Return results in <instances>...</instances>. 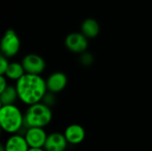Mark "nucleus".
I'll return each instance as SVG.
<instances>
[{
    "mask_svg": "<svg viewBox=\"0 0 152 151\" xmlns=\"http://www.w3.org/2000/svg\"><path fill=\"white\" fill-rule=\"evenodd\" d=\"M26 73L40 75L45 69V60L38 54L29 53L24 56L21 61Z\"/></svg>",
    "mask_w": 152,
    "mask_h": 151,
    "instance_id": "6",
    "label": "nucleus"
},
{
    "mask_svg": "<svg viewBox=\"0 0 152 151\" xmlns=\"http://www.w3.org/2000/svg\"><path fill=\"white\" fill-rule=\"evenodd\" d=\"M24 136L29 148H44L48 134L43 127H28Z\"/></svg>",
    "mask_w": 152,
    "mask_h": 151,
    "instance_id": "7",
    "label": "nucleus"
},
{
    "mask_svg": "<svg viewBox=\"0 0 152 151\" xmlns=\"http://www.w3.org/2000/svg\"><path fill=\"white\" fill-rule=\"evenodd\" d=\"M19 99L18 92L16 86L8 85L3 92L0 93V102L2 105H10L14 104V102Z\"/></svg>",
    "mask_w": 152,
    "mask_h": 151,
    "instance_id": "13",
    "label": "nucleus"
},
{
    "mask_svg": "<svg viewBox=\"0 0 152 151\" xmlns=\"http://www.w3.org/2000/svg\"><path fill=\"white\" fill-rule=\"evenodd\" d=\"M6 78L7 77L4 75H0V93L3 92L8 86L7 79Z\"/></svg>",
    "mask_w": 152,
    "mask_h": 151,
    "instance_id": "18",
    "label": "nucleus"
},
{
    "mask_svg": "<svg viewBox=\"0 0 152 151\" xmlns=\"http://www.w3.org/2000/svg\"><path fill=\"white\" fill-rule=\"evenodd\" d=\"M53 119V112L51 107L40 101L29 105L24 113V124L28 127H43L47 126Z\"/></svg>",
    "mask_w": 152,
    "mask_h": 151,
    "instance_id": "3",
    "label": "nucleus"
},
{
    "mask_svg": "<svg viewBox=\"0 0 152 151\" xmlns=\"http://www.w3.org/2000/svg\"><path fill=\"white\" fill-rule=\"evenodd\" d=\"M0 151H5L4 145H1V146H0Z\"/></svg>",
    "mask_w": 152,
    "mask_h": 151,
    "instance_id": "20",
    "label": "nucleus"
},
{
    "mask_svg": "<svg viewBox=\"0 0 152 151\" xmlns=\"http://www.w3.org/2000/svg\"><path fill=\"white\" fill-rule=\"evenodd\" d=\"M88 38L83 34L73 32L67 36L65 39L66 47L72 53H82L86 51L88 47Z\"/></svg>",
    "mask_w": 152,
    "mask_h": 151,
    "instance_id": "5",
    "label": "nucleus"
},
{
    "mask_svg": "<svg viewBox=\"0 0 152 151\" xmlns=\"http://www.w3.org/2000/svg\"><path fill=\"white\" fill-rule=\"evenodd\" d=\"M15 86L19 99L28 106L42 101L48 91L46 81L40 75L28 73H25L17 80Z\"/></svg>",
    "mask_w": 152,
    "mask_h": 151,
    "instance_id": "1",
    "label": "nucleus"
},
{
    "mask_svg": "<svg viewBox=\"0 0 152 151\" xmlns=\"http://www.w3.org/2000/svg\"><path fill=\"white\" fill-rule=\"evenodd\" d=\"M5 151H28L29 146L24 135L19 133L11 134L4 143Z\"/></svg>",
    "mask_w": 152,
    "mask_h": 151,
    "instance_id": "11",
    "label": "nucleus"
},
{
    "mask_svg": "<svg viewBox=\"0 0 152 151\" xmlns=\"http://www.w3.org/2000/svg\"><path fill=\"white\" fill-rule=\"evenodd\" d=\"M64 135L69 144L78 145L86 139V130L78 124H72L65 129Z\"/></svg>",
    "mask_w": 152,
    "mask_h": 151,
    "instance_id": "9",
    "label": "nucleus"
},
{
    "mask_svg": "<svg viewBox=\"0 0 152 151\" xmlns=\"http://www.w3.org/2000/svg\"><path fill=\"white\" fill-rule=\"evenodd\" d=\"M20 48V41L13 29H7L1 41L2 54L7 58L15 56Z\"/></svg>",
    "mask_w": 152,
    "mask_h": 151,
    "instance_id": "4",
    "label": "nucleus"
},
{
    "mask_svg": "<svg viewBox=\"0 0 152 151\" xmlns=\"http://www.w3.org/2000/svg\"><path fill=\"white\" fill-rule=\"evenodd\" d=\"M68 144L64 133L54 132L48 134L44 149L45 151H65Z\"/></svg>",
    "mask_w": 152,
    "mask_h": 151,
    "instance_id": "8",
    "label": "nucleus"
},
{
    "mask_svg": "<svg viewBox=\"0 0 152 151\" xmlns=\"http://www.w3.org/2000/svg\"><path fill=\"white\" fill-rule=\"evenodd\" d=\"M46 81V86L48 92L57 93L61 92L67 85V76L62 72H54L48 77Z\"/></svg>",
    "mask_w": 152,
    "mask_h": 151,
    "instance_id": "10",
    "label": "nucleus"
},
{
    "mask_svg": "<svg viewBox=\"0 0 152 151\" xmlns=\"http://www.w3.org/2000/svg\"><path fill=\"white\" fill-rule=\"evenodd\" d=\"M28 151H45L43 148H29Z\"/></svg>",
    "mask_w": 152,
    "mask_h": 151,
    "instance_id": "19",
    "label": "nucleus"
},
{
    "mask_svg": "<svg viewBox=\"0 0 152 151\" xmlns=\"http://www.w3.org/2000/svg\"><path fill=\"white\" fill-rule=\"evenodd\" d=\"M10 62L7 60V57H5L4 55H1L0 56V75H4L8 66H9Z\"/></svg>",
    "mask_w": 152,
    "mask_h": 151,
    "instance_id": "17",
    "label": "nucleus"
},
{
    "mask_svg": "<svg viewBox=\"0 0 152 151\" xmlns=\"http://www.w3.org/2000/svg\"><path fill=\"white\" fill-rule=\"evenodd\" d=\"M81 30L87 38H94L100 33V25L94 19L88 18L83 21Z\"/></svg>",
    "mask_w": 152,
    "mask_h": 151,
    "instance_id": "12",
    "label": "nucleus"
},
{
    "mask_svg": "<svg viewBox=\"0 0 152 151\" xmlns=\"http://www.w3.org/2000/svg\"><path fill=\"white\" fill-rule=\"evenodd\" d=\"M0 125L3 131L7 133H18L25 126L24 114L14 104L2 105L0 109Z\"/></svg>",
    "mask_w": 152,
    "mask_h": 151,
    "instance_id": "2",
    "label": "nucleus"
},
{
    "mask_svg": "<svg viewBox=\"0 0 152 151\" xmlns=\"http://www.w3.org/2000/svg\"><path fill=\"white\" fill-rule=\"evenodd\" d=\"M25 73H26V71L24 69V67H23L22 63H20V62H10L4 76L7 78L11 79V80L17 81Z\"/></svg>",
    "mask_w": 152,
    "mask_h": 151,
    "instance_id": "14",
    "label": "nucleus"
},
{
    "mask_svg": "<svg viewBox=\"0 0 152 151\" xmlns=\"http://www.w3.org/2000/svg\"><path fill=\"white\" fill-rule=\"evenodd\" d=\"M42 102H44L45 104H46L49 107H52L53 105H54L55 103V97H54V93H46L45 95L44 96Z\"/></svg>",
    "mask_w": 152,
    "mask_h": 151,
    "instance_id": "16",
    "label": "nucleus"
},
{
    "mask_svg": "<svg viewBox=\"0 0 152 151\" xmlns=\"http://www.w3.org/2000/svg\"><path fill=\"white\" fill-rule=\"evenodd\" d=\"M80 61L84 66H90L94 62V56L90 53H82Z\"/></svg>",
    "mask_w": 152,
    "mask_h": 151,
    "instance_id": "15",
    "label": "nucleus"
}]
</instances>
